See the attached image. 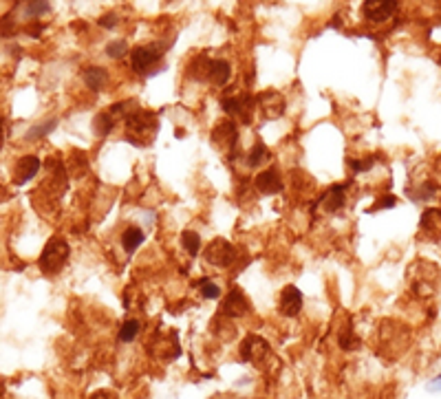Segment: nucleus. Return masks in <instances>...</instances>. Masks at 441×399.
Here are the masks:
<instances>
[{
    "mask_svg": "<svg viewBox=\"0 0 441 399\" xmlns=\"http://www.w3.org/2000/svg\"><path fill=\"white\" fill-rule=\"evenodd\" d=\"M223 111L227 115H232V117H238L243 119L247 124V121H252V113L256 109V100L250 97V95H230V97H223Z\"/></svg>",
    "mask_w": 441,
    "mask_h": 399,
    "instance_id": "8",
    "label": "nucleus"
},
{
    "mask_svg": "<svg viewBox=\"0 0 441 399\" xmlns=\"http://www.w3.org/2000/svg\"><path fill=\"white\" fill-rule=\"evenodd\" d=\"M93 128L100 137H106L111 135V130L115 128V117L111 113H100L93 121Z\"/></svg>",
    "mask_w": 441,
    "mask_h": 399,
    "instance_id": "22",
    "label": "nucleus"
},
{
    "mask_svg": "<svg viewBox=\"0 0 441 399\" xmlns=\"http://www.w3.org/2000/svg\"><path fill=\"white\" fill-rule=\"evenodd\" d=\"M126 51H128V44L124 42V40H115V42H111L109 47H106V53H109L111 58H124L126 55Z\"/></svg>",
    "mask_w": 441,
    "mask_h": 399,
    "instance_id": "26",
    "label": "nucleus"
},
{
    "mask_svg": "<svg viewBox=\"0 0 441 399\" xmlns=\"http://www.w3.org/2000/svg\"><path fill=\"white\" fill-rule=\"evenodd\" d=\"M236 142H238V133H236V126H234V121H219L217 128L212 130V144H215V148L219 152H223V155H227V152H234L236 148Z\"/></svg>",
    "mask_w": 441,
    "mask_h": 399,
    "instance_id": "6",
    "label": "nucleus"
},
{
    "mask_svg": "<svg viewBox=\"0 0 441 399\" xmlns=\"http://www.w3.org/2000/svg\"><path fill=\"white\" fill-rule=\"evenodd\" d=\"M393 205H395V196H384L377 205H373V212L382 210V208H393Z\"/></svg>",
    "mask_w": 441,
    "mask_h": 399,
    "instance_id": "31",
    "label": "nucleus"
},
{
    "mask_svg": "<svg viewBox=\"0 0 441 399\" xmlns=\"http://www.w3.org/2000/svg\"><path fill=\"white\" fill-rule=\"evenodd\" d=\"M269 353H271L269 344L256 333L247 335L245 340H243V344H240V358L245 362H252V364H263Z\"/></svg>",
    "mask_w": 441,
    "mask_h": 399,
    "instance_id": "7",
    "label": "nucleus"
},
{
    "mask_svg": "<svg viewBox=\"0 0 441 399\" xmlns=\"http://www.w3.org/2000/svg\"><path fill=\"white\" fill-rule=\"evenodd\" d=\"M360 340H358V337L355 335H351V333H342L340 335V346L342 349H346V351H353V349H360Z\"/></svg>",
    "mask_w": 441,
    "mask_h": 399,
    "instance_id": "28",
    "label": "nucleus"
},
{
    "mask_svg": "<svg viewBox=\"0 0 441 399\" xmlns=\"http://www.w3.org/2000/svg\"><path fill=\"white\" fill-rule=\"evenodd\" d=\"M430 391H441V375L430 381Z\"/></svg>",
    "mask_w": 441,
    "mask_h": 399,
    "instance_id": "33",
    "label": "nucleus"
},
{
    "mask_svg": "<svg viewBox=\"0 0 441 399\" xmlns=\"http://www.w3.org/2000/svg\"><path fill=\"white\" fill-rule=\"evenodd\" d=\"M40 170V159L36 155H27L22 159H18L16 170H13V183L16 186H25L27 181H32Z\"/></svg>",
    "mask_w": 441,
    "mask_h": 399,
    "instance_id": "12",
    "label": "nucleus"
},
{
    "mask_svg": "<svg viewBox=\"0 0 441 399\" xmlns=\"http://www.w3.org/2000/svg\"><path fill=\"white\" fill-rule=\"evenodd\" d=\"M140 329H142V325L137 320H128V322H124V325H121V329H119V340L121 342H133L135 337H137V333H140Z\"/></svg>",
    "mask_w": 441,
    "mask_h": 399,
    "instance_id": "23",
    "label": "nucleus"
},
{
    "mask_svg": "<svg viewBox=\"0 0 441 399\" xmlns=\"http://www.w3.org/2000/svg\"><path fill=\"white\" fill-rule=\"evenodd\" d=\"M55 126H57V119H49V121H44V124H38V126H34V128H29V133L25 135V140L27 142H38V140H42V137H47L51 130H55Z\"/></svg>",
    "mask_w": 441,
    "mask_h": 399,
    "instance_id": "20",
    "label": "nucleus"
},
{
    "mask_svg": "<svg viewBox=\"0 0 441 399\" xmlns=\"http://www.w3.org/2000/svg\"><path fill=\"white\" fill-rule=\"evenodd\" d=\"M232 75V67L227 60H212L210 69H208V82H212L215 86H225L227 80Z\"/></svg>",
    "mask_w": 441,
    "mask_h": 399,
    "instance_id": "15",
    "label": "nucleus"
},
{
    "mask_svg": "<svg viewBox=\"0 0 441 399\" xmlns=\"http://www.w3.org/2000/svg\"><path fill=\"white\" fill-rule=\"evenodd\" d=\"M106 80H109V75H106L104 69H100V67H88V69H84V82L88 84V88L102 90V86H104Z\"/></svg>",
    "mask_w": 441,
    "mask_h": 399,
    "instance_id": "17",
    "label": "nucleus"
},
{
    "mask_svg": "<svg viewBox=\"0 0 441 399\" xmlns=\"http://www.w3.org/2000/svg\"><path fill=\"white\" fill-rule=\"evenodd\" d=\"M142 243H144V232L140 227H128L124 232V236H121V245H124L128 254H133Z\"/></svg>",
    "mask_w": 441,
    "mask_h": 399,
    "instance_id": "18",
    "label": "nucleus"
},
{
    "mask_svg": "<svg viewBox=\"0 0 441 399\" xmlns=\"http://www.w3.org/2000/svg\"><path fill=\"white\" fill-rule=\"evenodd\" d=\"M348 165H351L355 173H362V170H369V168L373 165V159H367V161H348Z\"/></svg>",
    "mask_w": 441,
    "mask_h": 399,
    "instance_id": "30",
    "label": "nucleus"
},
{
    "mask_svg": "<svg viewBox=\"0 0 441 399\" xmlns=\"http://www.w3.org/2000/svg\"><path fill=\"white\" fill-rule=\"evenodd\" d=\"M163 49L159 44H150V47H137L130 53V65L133 71L140 75H153L159 71L161 60H163Z\"/></svg>",
    "mask_w": 441,
    "mask_h": 399,
    "instance_id": "3",
    "label": "nucleus"
},
{
    "mask_svg": "<svg viewBox=\"0 0 441 399\" xmlns=\"http://www.w3.org/2000/svg\"><path fill=\"white\" fill-rule=\"evenodd\" d=\"M421 236L428 241H441V210H426L421 214Z\"/></svg>",
    "mask_w": 441,
    "mask_h": 399,
    "instance_id": "14",
    "label": "nucleus"
},
{
    "mask_svg": "<svg viewBox=\"0 0 441 399\" xmlns=\"http://www.w3.org/2000/svg\"><path fill=\"white\" fill-rule=\"evenodd\" d=\"M90 399H117L113 393H109V391H100V393H95Z\"/></svg>",
    "mask_w": 441,
    "mask_h": 399,
    "instance_id": "32",
    "label": "nucleus"
},
{
    "mask_svg": "<svg viewBox=\"0 0 441 399\" xmlns=\"http://www.w3.org/2000/svg\"><path fill=\"white\" fill-rule=\"evenodd\" d=\"M346 186H333L329 188L323 196L320 201H318V208H320L325 214H333L344 208V201H346Z\"/></svg>",
    "mask_w": 441,
    "mask_h": 399,
    "instance_id": "13",
    "label": "nucleus"
},
{
    "mask_svg": "<svg viewBox=\"0 0 441 399\" xmlns=\"http://www.w3.org/2000/svg\"><path fill=\"white\" fill-rule=\"evenodd\" d=\"M256 109L261 111L265 119H278L287 111V100L278 90H265L256 97Z\"/></svg>",
    "mask_w": 441,
    "mask_h": 399,
    "instance_id": "5",
    "label": "nucleus"
},
{
    "mask_svg": "<svg viewBox=\"0 0 441 399\" xmlns=\"http://www.w3.org/2000/svg\"><path fill=\"white\" fill-rule=\"evenodd\" d=\"M117 22H119V20H117L115 13H106V16H102V18H100V25H102V27H106V29H115V27H117Z\"/></svg>",
    "mask_w": 441,
    "mask_h": 399,
    "instance_id": "29",
    "label": "nucleus"
},
{
    "mask_svg": "<svg viewBox=\"0 0 441 399\" xmlns=\"http://www.w3.org/2000/svg\"><path fill=\"white\" fill-rule=\"evenodd\" d=\"M302 309V294L300 289H296L294 285H289L280 291L278 298V311L287 318H296Z\"/></svg>",
    "mask_w": 441,
    "mask_h": 399,
    "instance_id": "10",
    "label": "nucleus"
},
{
    "mask_svg": "<svg viewBox=\"0 0 441 399\" xmlns=\"http://www.w3.org/2000/svg\"><path fill=\"white\" fill-rule=\"evenodd\" d=\"M271 159V152L265 144H256L247 155V168H258Z\"/></svg>",
    "mask_w": 441,
    "mask_h": 399,
    "instance_id": "19",
    "label": "nucleus"
},
{
    "mask_svg": "<svg viewBox=\"0 0 441 399\" xmlns=\"http://www.w3.org/2000/svg\"><path fill=\"white\" fill-rule=\"evenodd\" d=\"M256 190L261 194H278L283 190V181L276 170H265L256 177Z\"/></svg>",
    "mask_w": 441,
    "mask_h": 399,
    "instance_id": "16",
    "label": "nucleus"
},
{
    "mask_svg": "<svg viewBox=\"0 0 441 399\" xmlns=\"http://www.w3.org/2000/svg\"><path fill=\"white\" fill-rule=\"evenodd\" d=\"M435 192V186H430V183H426V186H419L417 190H410V198L413 201H426V198H430Z\"/></svg>",
    "mask_w": 441,
    "mask_h": 399,
    "instance_id": "27",
    "label": "nucleus"
},
{
    "mask_svg": "<svg viewBox=\"0 0 441 399\" xmlns=\"http://www.w3.org/2000/svg\"><path fill=\"white\" fill-rule=\"evenodd\" d=\"M221 311L227 318H243V316L250 311V300H247V296L243 294L238 287H234L230 294H227V298L223 300V309Z\"/></svg>",
    "mask_w": 441,
    "mask_h": 399,
    "instance_id": "11",
    "label": "nucleus"
},
{
    "mask_svg": "<svg viewBox=\"0 0 441 399\" xmlns=\"http://www.w3.org/2000/svg\"><path fill=\"white\" fill-rule=\"evenodd\" d=\"M205 260L219 269H227V267H232L236 260V248L230 241L217 238L215 243H210V248L205 250Z\"/></svg>",
    "mask_w": 441,
    "mask_h": 399,
    "instance_id": "4",
    "label": "nucleus"
},
{
    "mask_svg": "<svg viewBox=\"0 0 441 399\" xmlns=\"http://www.w3.org/2000/svg\"><path fill=\"white\" fill-rule=\"evenodd\" d=\"M181 245H184L190 256H196L201 252V236L192 232V229H186V232L181 234Z\"/></svg>",
    "mask_w": 441,
    "mask_h": 399,
    "instance_id": "21",
    "label": "nucleus"
},
{
    "mask_svg": "<svg viewBox=\"0 0 441 399\" xmlns=\"http://www.w3.org/2000/svg\"><path fill=\"white\" fill-rule=\"evenodd\" d=\"M196 287H199L201 289V294H203V298L205 300H215V298H219L221 296V289L215 285V283H212V280H199V283H196Z\"/></svg>",
    "mask_w": 441,
    "mask_h": 399,
    "instance_id": "24",
    "label": "nucleus"
},
{
    "mask_svg": "<svg viewBox=\"0 0 441 399\" xmlns=\"http://www.w3.org/2000/svg\"><path fill=\"white\" fill-rule=\"evenodd\" d=\"M157 128H159L157 115L150 113V111H137L126 119V137H128V142H133L135 146L153 144Z\"/></svg>",
    "mask_w": 441,
    "mask_h": 399,
    "instance_id": "1",
    "label": "nucleus"
},
{
    "mask_svg": "<svg viewBox=\"0 0 441 399\" xmlns=\"http://www.w3.org/2000/svg\"><path fill=\"white\" fill-rule=\"evenodd\" d=\"M67 260H69V245L67 241L62 238H51L47 243V248L42 250V256H40V269L42 273H47V276H55L65 269L67 265Z\"/></svg>",
    "mask_w": 441,
    "mask_h": 399,
    "instance_id": "2",
    "label": "nucleus"
},
{
    "mask_svg": "<svg viewBox=\"0 0 441 399\" xmlns=\"http://www.w3.org/2000/svg\"><path fill=\"white\" fill-rule=\"evenodd\" d=\"M25 11H27V18H40L42 13L51 11V5L49 3H29Z\"/></svg>",
    "mask_w": 441,
    "mask_h": 399,
    "instance_id": "25",
    "label": "nucleus"
},
{
    "mask_svg": "<svg viewBox=\"0 0 441 399\" xmlns=\"http://www.w3.org/2000/svg\"><path fill=\"white\" fill-rule=\"evenodd\" d=\"M400 5L395 0H369V3L362 5V13L364 18H369L373 22H384L388 18H393L398 13Z\"/></svg>",
    "mask_w": 441,
    "mask_h": 399,
    "instance_id": "9",
    "label": "nucleus"
}]
</instances>
